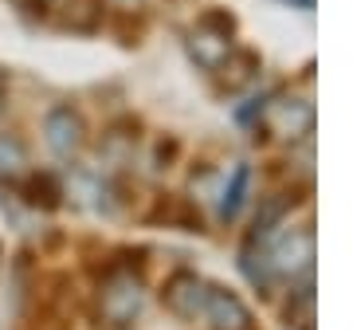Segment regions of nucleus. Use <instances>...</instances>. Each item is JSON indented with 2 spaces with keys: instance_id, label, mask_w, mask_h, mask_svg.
Here are the masks:
<instances>
[{
  "instance_id": "f257e3e1",
  "label": "nucleus",
  "mask_w": 353,
  "mask_h": 330,
  "mask_svg": "<svg viewBox=\"0 0 353 330\" xmlns=\"http://www.w3.org/2000/svg\"><path fill=\"white\" fill-rule=\"evenodd\" d=\"M141 283L134 280V275H126V271H118V275H110V280L102 283L99 291V315L110 322V327H130L134 318H138L141 311Z\"/></svg>"
},
{
  "instance_id": "1a4fd4ad",
  "label": "nucleus",
  "mask_w": 353,
  "mask_h": 330,
  "mask_svg": "<svg viewBox=\"0 0 353 330\" xmlns=\"http://www.w3.org/2000/svg\"><path fill=\"white\" fill-rule=\"evenodd\" d=\"M4 102H8V79L0 75V110H4Z\"/></svg>"
},
{
  "instance_id": "423d86ee",
  "label": "nucleus",
  "mask_w": 353,
  "mask_h": 330,
  "mask_svg": "<svg viewBox=\"0 0 353 330\" xmlns=\"http://www.w3.org/2000/svg\"><path fill=\"white\" fill-rule=\"evenodd\" d=\"M28 150L16 134H0V181H24L32 169H28Z\"/></svg>"
},
{
  "instance_id": "6e6552de",
  "label": "nucleus",
  "mask_w": 353,
  "mask_h": 330,
  "mask_svg": "<svg viewBox=\"0 0 353 330\" xmlns=\"http://www.w3.org/2000/svg\"><path fill=\"white\" fill-rule=\"evenodd\" d=\"M248 185H252V169L240 165V169L232 173V185L224 189V201H220V216H224V220H236V213H240L243 201H248Z\"/></svg>"
},
{
  "instance_id": "f03ea898",
  "label": "nucleus",
  "mask_w": 353,
  "mask_h": 330,
  "mask_svg": "<svg viewBox=\"0 0 353 330\" xmlns=\"http://www.w3.org/2000/svg\"><path fill=\"white\" fill-rule=\"evenodd\" d=\"M43 138H48L55 157H79V150L87 146L83 115L71 110V106H51L48 118H43Z\"/></svg>"
},
{
  "instance_id": "20e7f679",
  "label": "nucleus",
  "mask_w": 353,
  "mask_h": 330,
  "mask_svg": "<svg viewBox=\"0 0 353 330\" xmlns=\"http://www.w3.org/2000/svg\"><path fill=\"white\" fill-rule=\"evenodd\" d=\"M212 330H252V311L236 291H224V287H208L204 291V311H201Z\"/></svg>"
},
{
  "instance_id": "39448f33",
  "label": "nucleus",
  "mask_w": 353,
  "mask_h": 330,
  "mask_svg": "<svg viewBox=\"0 0 353 330\" xmlns=\"http://www.w3.org/2000/svg\"><path fill=\"white\" fill-rule=\"evenodd\" d=\"M204 291H208V283L196 280L192 271H176L173 280L165 283V307L173 311L176 318H196L204 311Z\"/></svg>"
},
{
  "instance_id": "7ed1b4c3",
  "label": "nucleus",
  "mask_w": 353,
  "mask_h": 330,
  "mask_svg": "<svg viewBox=\"0 0 353 330\" xmlns=\"http://www.w3.org/2000/svg\"><path fill=\"white\" fill-rule=\"evenodd\" d=\"M271 260V271H283V275H310V260H314V236L310 229H290L279 236V244L267 252Z\"/></svg>"
},
{
  "instance_id": "0eeeda50",
  "label": "nucleus",
  "mask_w": 353,
  "mask_h": 330,
  "mask_svg": "<svg viewBox=\"0 0 353 330\" xmlns=\"http://www.w3.org/2000/svg\"><path fill=\"white\" fill-rule=\"evenodd\" d=\"M275 118H279V130L287 134V138H299V134H310L314 126V110L299 99H287L275 106Z\"/></svg>"
}]
</instances>
